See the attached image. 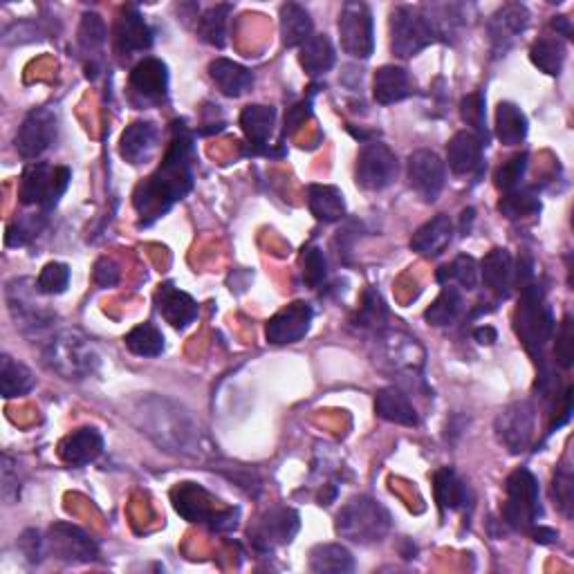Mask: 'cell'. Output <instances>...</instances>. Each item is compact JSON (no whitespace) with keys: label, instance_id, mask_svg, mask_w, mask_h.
Segmentation results:
<instances>
[{"label":"cell","instance_id":"cell-1","mask_svg":"<svg viewBox=\"0 0 574 574\" xmlns=\"http://www.w3.org/2000/svg\"><path fill=\"white\" fill-rule=\"evenodd\" d=\"M193 135L184 124L173 126L171 144L151 178L144 180L133 193V207L140 225L148 227L171 211L193 189Z\"/></svg>","mask_w":574,"mask_h":574},{"label":"cell","instance_id":"cell-2","mask_svg":"<svg viewBox=\"0 0 574 574\" xmlns=\"http://www.w3.org/2000/svg\"><path fill=\"white\" fill-rule=\"evenodd\" d=\"M137 418H140L144 433L151 435L162 449L178 451L182 456H196V447H200V429L180 406L169 400H160V397H148L137 411Z\"/></svg>","mask_w":574,"mask_h":574},{"label":"cell","instance_id":"cell-3","mask_svg":"<svg viewBox=\"0 0 574 574\" xmlns=\"http://www.w3.org/2000/svg\"><path fill=\"white\" fill-rule=\"evenodd\" d=\"M99 361L92 341L83 337L79 330H63L43 348V364L68 382H81V379L95 375Z\"/></svg>","mask_w":574,"mask_h":574},{"label":"cell","instance_id":"cell-4","mask_svg":"<svg viewBox=\"0 0 574 574\" xmlns=\"http://www.w3.org/2000/svg\"><path fill=\"white\" fill-rule=\"evenodd\" d=\"M514 330L536 364H543V348L554 335V317L550 305L545 303L541 285L534 281L521 287V299H518L514 314Z\"/></svg>","mask_w":574,"mask_h":574},{"label":"cell","instance_id":"cell-5","mask_svg":"<svg viewBox=\"0 0 574 574\" xmlns=\"http://www.w3.org/2000/svg\"><path fill=\"white\" fill-rule=\"evenodd\" d=\"M503 521L516 532H530L541 516L539 480L530 469H516L505 483Z\"/></svg>","mask_w":574,"mask_h":574},{"label":"cell","instance_id":"cell-6","mask_svg":"<svg viewBox=\"0 0 574 574\" xmlns=\"http://www.w3.org/2000/svg\"><path fill=\"white\" fill-rule=\"evenodd\" d=\"M391 530V514L375 498H353L337 516V532L355 543L382 541Z\"/></svg>","mask_w":574,"mask_h":574},{"label":"cell","instance_id":"cell-7","mask_svg":"<svg viewBox=\"0 0 574 574\" xmlns=\"http://www.w3.org/2000/svg\"><path fill=\"white\" fill-rule=\"evenodd\" d=\"M72 173L68 166H52L45 162H32L27 166L21 187H18V198L25 207H39L41 211H52L59 205L63 193H66Z\"/></svg>","mask_w":574,"mask_h":574},{"label":"cell","instance_id":"cell-8","mask_svg":"<svg viewBox=\"0 0 574 574\" xmlns=\"http://www.w3.org/2000/svg\"><path fill=\"white\" fill-rule=\"evenodd\" d=\"M36 294H41V290L32 279H12L5 287L9 314H12L16 328L21 330L23 335L30 337L50 330L54 319H57L52 310L45 308V305L36 299Z\"/></svg>","mask_w":574,"mask_h":574},{"label":"cell","instance_id":"cell-9","mask_svg":"<svg viewBox=\"0 0 574 574\" xmlns=\"http://www.w3.org/2000/svg\"><path fill=\"white\" fill-rule=\"evenodd\" d=\"M388 25H391V50L400 59H411L438 41L420 7H395Z\"/></svg>","mask_w":574,"mask_h":574},{"label":"cell","instance_id":"cell-10","mask_svg":"<svg viewBox=\"0 0 574 574\" xmlns=\"http://www.w3.org/2000/svg\"><path fill=\"white\" fill-rule=\"evenodd\" d=\"M173 507L180 516L187 518L189 523L209 525L214 530H229L236 527V514L231 512H216L214 498H211L205 489L182 483L173 489Z\"/></svg>","mask_w":574,"mask_h":574},{"label":"cell","instance_id":"cell-11","mask_svg":"<svg viewBox=\"0 0 574 574\" xmlns=\"http://www.w3.org/2000/svg\"><path fill=\"white\" fill-rule=\"evenodd\" d=\"M339 36L341 48L353 59H368L375 50L373 14L366 3L350 0L344 5L339 16Z\"/></svg>","mask_w":574,"mask_h":574},{"label":"cell","instance_id":"cell-12","mask_svg":"<svg viewBox=\"0 0 574 574\" xmlns=\"http://www.w3.org/2000/svg\"><path fill=\"white\" fill-rule=\"evenodd\" d=\"M357 184L366 191H384L400 173L397 155L382 142H366L357 155Z\"/></svg>","mask_w":574,"mask_h":574},{"label":"cell","instance_id":"cell-13","mask_svg":"<svg viewBox=\"0 0 574 574\" xmlns=\"http://www.w3.org/2000/svg\"><path fill=\"white\" fill-rule=\"evenodd\" d=\"M534 427H536V411L532 402L521 400L509 404L503 413H498V418L494 422V429L498 440L505 444V449L509 453H523L534 438Z\"/></svg>","mask_w":574,"mask_h":574},{"label":"cell","instance_id":"cell-14","mask_svg":"<svg viewBox=\"0 0 574 574\" xmlns=\"http://www.w3.org/2000/svg\"><path fill=\"white\" fill-rule=\"evenodd\" d=\"M57 137V115L50 108H34L27 113L14 137V146L23 160H36L52 146Z\"/></svg>","mask_w":574,"mask_h":574},{"label":"cell","instance_id":"cell-15","mask_svg":"<svg viewBox=\"0 0 574 574\" xmlns=\"http://www.w3.org/2000/svg\"><path fill=\"white\" fill-rule=\"evenodd\" d=\"M301 521L292 507H272L258 518L256 525L249 530V536L258 550H274L279 545L290 543L299 532Z\"/></svg>","mask_w":574,"mask_h":574},{"label":"cell","instance_id":"cell-16","mask_svg":"<svg viewBox=\"0 0 574 574\" xmlns=\"http://www.w3.org/2000/svg\"><path fill=\"white\" fill-rule=\"evenodd\" d=\"M409 184L424 202H435L447 182V169L444 162L433 151H415L409 157Z\"/></svg>","mask_w":574,"mask_h":574},{"label":"cell","instance_id":"cell-17","mask_svg":"<svg viewBox=\"0 0 574 574\" xmlns=\"http://www.w3.org/2000/svg\"><path fill=\"white\" fill-rule=\"evenodd\" d=\"M312 319H314L312 305L305 301H294L267 321L265 337L274 346L296 344V341H301L308 335Z\"/></svg>","mask_w":574,"mask_h":574},{"label":"cell","instance_id":"cell-18","mask_svg":"<svg viewBox=\"0 0 574 574\" xmlns=\"http://www.w3.org/2000/svg\"><path fill=\"white\" fill-rule=\"evenodd\" d=\"M45 545H48V552H54V557L70 563H90L99 557L95 541L79 527L68 523L54 525L50 536L45 539Z\"/></svg>","mask_w":574,"mask_h":574},{"label":"cell","instance_id":"cell-19","mask_svg":"<svg viewBox=\"0 0 574 574\" xmlns=\"http://www.w3.org/2000/svg\"><path fill=\"white\" fill-rule=\"evenodd\" d=\"M128 86L140 104H162L169 95V70L160 59L146 57L133 68Z\"/></svg>","mask_w":574,"mask_h":574},{"label":"cell","instance_id":"cell-20","mask_svg":"<svg viewBox=\"0 0 574 574\" xmlns=\"http://www.w3.org/2000/svg\"><path fill=\"white\" fill-rule=\"evenodd\" d=\"M115 50L119 57H133L137 52H146L153 45V30L137 12V7H124L115 23Z\"/></svg>","mask_w":574,"mask_h":574},{"label":"cell","instance_id":"cell-21","mask_svg":"<svg viewBox=\"0 0 574 574\" xmlns=\"http://www.w3.org/2000/svg\"><path fill=\"white\" fill-rule=\"evenodd\" d=\"M155 303L162 319L178 330H184L198 319V303L193 301L191 294L182 292L173 283L160 285V290L155 294Z\"/></svg>","mask_w":574,"mask_h":574},{"label":"cell","instance_id":"cell-22","mask_svg":"<svg viewBox=\"0 0 574 574\" xmlns=\"http://www.w3.org/2000/svg\"><path fill=\"white\" fill-rule=\"evenodd\" d=\"M104 451V438L92 427H83L68 433L59 444V458L70 467H86L95 462Z\"/></svg>","mask_w":574,"mask_h":574},{"label":"cell","instance_id":"cell-23","mask_svg":"<svg viewBox=\"0 0 574 574\" xmlns=\"http://www.w3.org/2000/svg\"><path fill=\"white\" fill-rule=\"evenodd\" d=\"M415 92H418V86H415V79L406 68L382 66L375 72L373 97L377 104L391 106L397 104V101L415 95Z\"/></svg>","mask_w":574,"mask_h":574},{"label":"cell","instance_id":"cell-24","mask_svg":"<svg viewBox=\"0 0 574 574\" xmlns=\"http://www.w3.org/2000/svg\"><path fill=\"white\" fill-rule=\"evenodd\" d=\"M530 25V12L521 3H509L498 9L489 21V36H492L494 50L505 52L518 34L525 32V27Z\"/></svg>","mask_w":574,"mask_h":574},{"label":"cell","instance_id":"cell-25","mask_svg":"<svg viewBox=\"0 0 574 574\" xmlns=\"http://www.w3.org/2000/svg\"><path fill=\"white\" fill-rule=\"evenodd\" d=\"M157 142H160V131H157L153 122H135L122 133L119 155H122L128 164H144L146 160H151Z\"/></svg>","mask_w":574,"mask_h":574},{"label":"cell","instance_id":"cell-26","mask_svg":"<svg viewBox=\"0 0 574 574\" xmlns=\"http://www.w3.org/2000/svg\"><path fill=\"white\" fill-rule=\"evenodd\" d=\"M209 77L216 83V88L225 97L238 99L247 95L254 86V74L249 68L240 66L236 61L229 59H216L209 63Z\"/></svg>","mask_w":574,"mask_h":574},{"label":"cell","instance_id":"cell-27","mask_svg":"<svg viewBox=\"0 0 574 574\" xmlns=\"http://www.w3.org/2000/svg\"><path fill=\"white\" fill-rule=\"evenodd\" d=\"M451 238H453V222L449 216L440 214L431 218L429 222H424V225L415 231L411 238V249L424 258H435L449 247Z\"/></svg>","mask_w":574,"mask_h":574},{"label":"cell","instance_id":"cell-28","mask_svg":"<svg viewBox=\"0 0 574 574\" xmlns=\"http://www.w3.org/2000/svg\"><path fill=\"white\" fill-rule=\"evenodd\" d=\"M483 146L485 142L471 131H460L453 135L447 146L449 169L456 175H467L476 171L480 162H483Z\"/></svg>","mask_w":574,"mask_h":574},{"label":"cell","instance_id":"cell-29","mask_svg":"<svg viewBox=\"0 0 574 574\" xmlns=\"http://www.w3.org/2000/svg\"><path fill=\"white\" fill-rule=\"evenodd\" d=\"M375 411L382 420L400 424V427H418L420 418L415 406L411 404L409 397H406L400 388L388 386L382 388L375 397Z\"/></svg>","mask_w":574,"mask_h":574},{"label":"cell","instance_id":"cell-30","mask_svg":"<svg viewBox=\"0 0 574 574\" xmlns=\"http://www.w3.org/2000/svg\"><path fill=\"white\" fill-rule=\"evenodd\" d=\"M480 279L492 290L498 299H505L509 294L514 279V258L507 249L496 247L489 252L483 263H480Z\"/></svg>","mask_w":574,"mask_h":574},{"label":"cell","instance_id":"cell-31","mask_svg":"<svg viewBox=\"0 0 574 574\" xmlns=\"http://www.w3.org/2000/svg\"><path fill=\"white\" fill-rule=\"evenodd\" d=\"M106 23L104 18L99 14L90 12V14H83L81 18V25H79V50L83 57H86V70H88V79H95L97 77V68H95V61L99 59L101 50H104L106 45Z\"/></svg>","mask_w":574,"mask_h":574},{"label":"cell","instance_id":"cell-32","mask_svg":"<svg viewBox=\"0 0 574 574\" xmlns=\"http://www.w3.org/2000/svg\"><path fill=\"white\" fill-rule=\"evenodd\" d=\"M276 124V108L272 106H247L243 113H240V126H243V133L247 137V142L254 146V151H265L267 142H270L272 131Z\"/></svg>","mask_w":574,"mask_h":574},{"label":"cell","instance_id":"cell-33","mask_svg":"<svg viewBox=\"0 0 574 574\" xmlns=\"http://www.w3.org/2000/svg\"><path fill=\"white\" fill-rule=\"evenodd\" d=\"M308 207L312 216L319 222H339L346 218L344 193L330 184H310L308 187Z\"/></svg>","mask_w":574,"mask_h":574},{"label":"cell","instance_id":"cell-34","mask_svg":"<svg viewBox=\"0 0 574 574\" xmlns=\"http://www.w3.org/2000/svg\"><path fill=\"white\" fill-rule=\"evenodd\" d=\"M433 492L442 512H447V509L449 512H456V509H462L469 501V489L465 480L451 467H442L440 471H435Z\"/></svg>","mask_w":574,"mask_h":574},{"label":"cell","instance_id":"cell-35","mask_svg":"<svg viewBox=\"0 0 574 574\" xmlns=\"http://www.w3.org/2000/svg\"><path fill=\"white\" fill-rule=\"evenodd\" d=\"M335 59L337 54L328 36L312 34L310 39L301 45L299 63L310 77H321V74L330 72L332 66H335Z\"/></svg>","mask_w":574,"mask_h":574},{"label":"cell","instance_id":"cell-36","mask_svg":"<svg viewBox=\"0 0 574 574\" xmlns=\"http://www.w3.org/2000/svg\"><path fill=\"white\" fill-rule=\"evenodd\" d=\"M310 570L319 574H346L355 570V559L339 543H323L310 552Z\"/></svg>","mask_w":574,"mask_h":574},{"label":"cell","instance_id":"cell-37","mask_svg":"<svg viewBox=\"0 0 574 574\" xmlns=\"http://www.w3.org/2000/svg\"><path fill=\"white\" fill-rule=\"evenodd\" d=\"M312 36V18L305 7L285 3L281 7V41L285 48H301Z\"/></svg>","mask_w":574,"mask_h":574},{"label":"cell","instance_id":"cell-38","mask_svg":"<svg viewBox=\"0 0 574 574\" xmlns=\"http://www.w3.org/2000/svg\"><path fill=\"white\" fill-rule=\"evenodd\" d=\"M36 379L32 370L21 361L12 359L9 355L0 357V393L5 400H14V397H23L34 388Z\"/></svg>","mask_w":574,"mask_h":574},{"label":"cell","instance_id":"cell-39","mask_svg":"<svg viewBox=\"0 0 574 574\" xmlns=\"http://www.w3.org/2000/svg\"><path fill=\"white\" fill-rule=\"evenodd\" d=\"M496 137L503 146H518L527 137V117L512 101H501L496 108Z\"/></svg>","mask_w":574,"mask_h":574},{"label":"cell","instance_id":"cell-40","mask_svg":"<svg viewBox=\"0 0 574 574\" xmlns=\"http://www.w3.org/2000/svg\"><path fill=\"white\" fill-rule=\"evenodd\" d=\"M530 59L541 72L550 74V77H559L563 63H566V45L557 36H543V39L534 41Z\"/></svg>","mask_w":574,"mask_h":574},{"label":"cell","instance_id":"cell-41","mask_svg":"<svg viewBox=\"0 0 574 574\" xmlns=\"http://www.w3.org/2000/svg\"><path fill=\"white\" fill-rule=\"evenodd\" d=\"M462 305H465V301H462L458 287L444 285L442 292L438 294V299H435L431 308L424 312V319L435 328H447L451 323H456V319L460 317Z\"/></svg>","mask_w":574,"mask_h":574},{"label":"cell","instance_id":"cell-42","mask_svg":"<svg viewBox=\"0 0 574 574\" xmlns=\"http://www.w3.org/2000/svg\"><path fill=\"white\" fill-rule=\"evenodd\" d=\"M231 9H234L231 5H216L209 7L207 12L198 18V34L202 41L216 45V48H222V45L227 43V21Z\"/></svg>","mask_w":574,"mask_h":574},{"label":"cell","instance_id":"cell-43","mask_svg":"<svg viewBox=\"0 0 574 574\" xmlns=\"http://www.w3.org/2000/svg\"><path fill=\"white\" fill-rule=\"evenodd\" d=\"M124 344L137 357H157L164 350V337L153 323H140L128 332Z\"/></svg>","mask_w":574,"mask_h":574},{"label":"cell","instance_id":"cell-44","mask_svg":"<svg viewBox=\"0 0 574 574\" xmlns=\"http://www.w3.org/2000/svg\"><path fill=\"white\" fill-rule=\"evenodd\" d=\"M501 214L509 220H518V218H527V216H534L541 211V200L536 196L534 189H514L505 193V198L501 200Z\"/></svg>","mask_w":574,"mask_h":574},{"label":"cell","instance_id":"cell-45","mask_svg":"<svg viewBox=\"0 0 574 574\" xmlns=\"http://www.w3.org/2000/svg\"><path fill=\"white\" fill-rule=\"evenodd\" d=\"M386 321L388 308L382 294L370 287V290L364 292V301H361V308L355 317V326H359L361 330H382L386 328Z\"/></svg>","mask_w":574,"mask_h":574},{"label":"cell","instance_id":"cell-46","mask_svg":"<svg viewBox=\"0 0 574 574\" xmlns=\"http://www.w3.org/2000/svg\"><path fill=\"white\" fill-rule=\"evenodd\" d=\"M438 281L447 285L449 281H458L465 290H476L480 283V265L476 258L458 256L451 265H444L438 270Z\"/></svg>","mask_w":574,"mask_h":574},{"label":"cell","instance_id":"cell-47","mask_svg":"<svg viewBox=\"0 0 574 574\" xmlns=\"http://www.w3.org/2000/svg\"><path fill=\"white\" fill-rule=\"evenodd\" d=\"M45 222H48V216H45V211H41L39 216L30 214V216L16 218L12 225L7 227V234H5L7 247H25L27 243H32V240L43 231Z\"/></svg>","mask_w":574,"mask_h":574},{"label":"cell","instance_id":"cell-48","mask_svg":"<svg viewBox=\"0 0 574 574\" xmlns=\"http://www.w3.org/2000/svg\"><path fill=\"white\" fill-rule=\"evenodd\" d=\"M527 160H530V155L527 153H518L514 157H509L507 162H503L498 166V171L494 175V182H496V189L509 193L521 187V180L527 171Z\"/></svg>","mask_w":574,"mask_h":574},{"label":"cell","instance_id":"cell-49","mask_svg":"<svg viewBox=\"0 0 574 574\" xmlns=\"http://www.w3.org/2000/svg\"><path fill=\"white\" fill-rule=\"evenodd\" d=\"M301 274H303V283L312 287V290H317V287L326 283L328 263L319 247H305L303 258H301Z\"/></svg>","mask_w":574,"mask_h":574},{"label":"cell","instance_id":"cell-50","mask_svg":"<svg viewBox=\"0 0 574 574\" xmlns=\"http://www.w3.org/2000/svg\"><path fill=\"white\" fill-rule=\"evenodd\" d=\"M68 283H70V267L66 263H48L41 270L39 279H36V285H39L41 294L45 296L63 294L68 290Z\"/></svg>","mask_w":574,"mask_h":574},{"label":"cell","instance_id":"cell-51","mask_svg":"<svg viewBox=\"0 0 574 574\" xmlns=\"http://www.w3.org/2000/svg\"><path fill=\"white\" fill-rule=\"evenodd\" d=\"M460 117L462 122H467L471 128H474L476 135L487 146V124H485V99L480 92H471L460 104Z\"/></svg>","mask_w":574,"mask_h":574},{"label":"cell","instance_id":"cell-52","mask_svg":"<svg viewBox=\"0 0 574 574\" xmlns=\"http://www.w3.org/2000/svg\"><path fill=\"white\" fill-rule=\"evenodd\" d=\"M552 496L557 501V507L568 518L572 516V505H574V478L570 469H559L557 476H554L552 483Z\"/></svg>","mask_w":574,"mask_h":574},{"label":"cell","instance_id":"cell-53","mask_svg":"<svg viewBox=\"0 0 574 574\" xmlns=\"http://www.w3.org/2000/svg\"><path fill=\"white\" fill-rule=\"evenodd\" d=\"M554 355H557V364L561 368H570L574 361V330H572V317H566L561 323V328L557 332V348H554Z\"/></svg>","mask_w":574,"mask_h":574},{"label":"cell","instance_id":"cell-54","mask_svg":"<svg viewBox=\"0 0 574 574\" xmlns=\"http://www.w3.org/2000/svg\"><path fill=\"white\" fill-rule=\"evenodd\" d=\"M21 496V478H18V469L12 462V458L3 456V498L7 505H14Z\"/></svg>","mask_w":574,"mask_h":574},{"label":"cell","instance_id":"cell-55","mask_svg":"<svg viewBox=\"0 0 574 574\" xmlns=\"http://www.w3.org/2000/svg\"><path fill=\"white\" fill-rule=\"evenodd\" d=\"M21 550H23L27 561L39 563L45 557V554H48V545H45V539H41L39 532L27 530L21 536Z\"/></svg>","mask_w":574,"mask_h":574},{"label":"cell","instance_id":"cell-56","mask_svg":"<svg viewBox=\"0 0 574 574\" xmlns=\"http://www.w3.org/2000/svg\"><path fill=\"white\" fill-rule=\"evenodd\" d=\"M119 281V265L113 258H101L95 265V283L99 287H113Z\"/></svg>","mask_w":574,"mask_h":574},{"label":"cell","instance_id":"cell-57","mask_svg":"<svg viewBox=\"0 0 574 574\" xmlns=\"http://www.w3.org/2000/svg\"><path fill=\"white\" fill-rule=\"evenodd\" d=\"M308 117H310V101H303V104L290 108V113H287L285 117V131H287V126H290V131L299 128L303 119H308Z\"/></svg>","mask_w":574,"mask_h":574},{"label":"cell","instance_id":"cell-58","mask_svg":"<svg viewBox=\"0 0 574 574\" xmlns=\"http://www.w3.org/2000/svg\"><path fill=\"white\" fill-rule=\"evenodd\" d=\"M530 532H532V536H534V541L541 543V545H550V543H554V539H557V536H559L557 532L550 530V527H541V525H539V527L534 525Z\"/></svg>","mask_w":574,"mask_h":574},{"label":"cell","instance_id":"cell-59","mask_svg":"<svg viewBox=\"0 0 574 574\" xmlns=\"http://www.w3.org/2000/svg\"><path fill=\"white\" fill-rule=\"evenodd\" d=\"M474 337H476L478 344H483V346H492L498 335H496V330H494L492 326H485V328H478V330L474 332Z\"/></svg>","mask_w":574,"mask_h":574},{"label":"cell","instance_id":"cell-60","mask_svg":"<svg viewBox=\"0 0 574 574\" xmlns=\"http://www.w3.org/2000/svg\"><path fill=\"white\" fill-rule=\"evenodd\" d=\"M552 27H554V30H557V36L561 34V36H566V39H570V36H572L570 18H566V16H557V18H554Z\"/></svg>","mask_w":574,"mask_h":574}]
</instances>
